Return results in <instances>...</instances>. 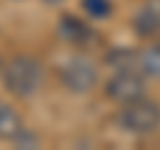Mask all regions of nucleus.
Returning <instances> with one entry per match:
<instances>
[{
  "label": "nucleus",
  "mask_w": 160,
  "mask_h": 150,
  "mask_svg": "<svg viewBox=\"0 0 160 150\" xmlns=\"http://www.w3.org/2000/svg\"><path fill=\"white\" fill-rule=\"evenodd\" d=\"M3 86H6L8 94L13 97H35L46 81V72H43V64L38 62L29 54H19V56L8 59L3 64Z\"/></svg>",
  "instance_id": "nucleus-1"
},
{
  "label": "nucleus",
  "mask_w": 160,
  "mask_h": 150,
  "mask_svg": "<svg viewBox=\"0 0 160 150\" xmlns=\"http://www.w3.org/2000/svg\"><path fill=\"white\" fill-rule=\"evenodd\" d=\"M59 38L69 46H78V48H91L99 43V35L86 19H78L72 13H64L59 19Z\"/></svg>",
  "instance_id": "nucleus-5"
},
{
  "label": "nucleus",
  "mask_w": 160,
  "mask_h": 150,
  "mask_svg": "<svg viewBox=\"0 0 160 150\" xmlns=\"http://www.w3.org/2000/svg\"><path fill=\"white\" fill-rule=\"evenodd\" d=\"M24 129V121L11 104H6L0 99V139H13Z\"/></svg>",
  "instance_id": "nucleus-8"
},
{
  "label": "nucleus",
  "mask_w": 160,
  "mask_h": 150,
  "mask_svg": "<svg viewBox=\"0 0 160 150\" xmlns=\"http://www.w3.org/2000/svg\"><path fill=\"white\" fill-rule=\"evenodd\" d=\"M46 6H59V3H64V0H43Z\"/></svg>",
  "instance_id": "nucleus-10"
},
{
  "label": "nucleus",
  "mask_w": 160,
  "mask_h": 150,
  "mask_svg": "<svg viewBox=\"0 0 160 150\" xmlns=\"http://www.w3.org/2000/svg\"><path fill=\"white\" fill-rule=\"evenodd\" d=\"M133 32L139 38H152L160 32V0H144L133 13Z\"/></svg>",
  "instance_id": "nucleus-6"
},
{
  "label": "nucleus",
  "mask_w": 160,
  "mask_h": 150,
  "mask_svg": "<svg viewBox=\"0 0 160 150\" xmlns=\"http://www.w3.org/2000/svg\"><path fill=\"white\" fill-rule=\"evenodd\" d=\"M104 94L118 104L133 102L139 97H147V78L139 72V67H120L104 83Z\"/></svg>",
  "instance_id": "nucleus-3"
},
{
  "label": "nucleus",
  "mask_w": 160,
  "mask_h": 150,
  "mask_svg": "<svg viewBox=\"0 0 160 150\" xmlns=\"http://www.w3.org/2000/svg\"><path fill=\"white\" fill-rule=\"evenodd\" d=\"M136 67L144 78L160 81V43H149L142 51H136Z\"/></svg>",
  "instance_id": "nucleus-7"
},
{
  "label": "nucleus",
  "mask_w": 160,
  "mask_h": 150,
  "mask_svg": "<svg viewBox=\"0 0 160 150\" xmlns=\"http://www.w3.org/2000/svg\"><path fill=\"white\" fill-rule=\"evenodd\" d=\"M118 126L128 134H136V137L155 134L160 129V104L147 97L126 102L123 110L118 113Z\"/></svg>",
  "instance_id": "nucleus-2"
},
{
  "label": "nucleus",
  "mask_w": 160,
  "mask_h": 150,
  "mask_svg": "<svg viewBox=\"0 0 160 150\" xmlns=\"http://www.w3.org/2000/svg\"><path fill=\"white\" fill-rule=\"evenodd\" d=\"M59 81L67 91L72 94H88L99 83V67L86 56H72L62 64L59 70Z\"/></svg>",
  "instance_id": "nucleus-4"
},
{
  "label": "nucleus",
  "mask_w": 160,
  "mask_h": 150,
  "mask_svg": "<svg viewBox=\"0 0 160 150\" xmlns=\"http://www.w3.org/2000/svg\"><path fill=\"white\" fill-rule=\"evenodd\" d=\"M83 11L91 19H107L112 13V0H83Z\"/></svg>",
  "instance_id": "nucleus-9"
},
{
  "label": "nucleus",
  "mask_w": 160,
  "mask_h": 150,
  "mask_svg": "<svg viewBox=\"0 0 160 150\" xmlns=\"http://www.w3.org/2000/svg\"><path fill=\"white\" fill-rule=\"evenodd\" d=\"M0 72H3V59H0Z\"/></svg>",
  "instance_id": "nucleus-11"
}]
</instances>
